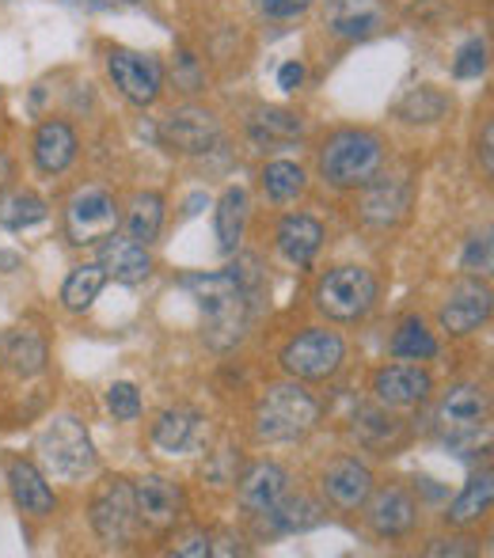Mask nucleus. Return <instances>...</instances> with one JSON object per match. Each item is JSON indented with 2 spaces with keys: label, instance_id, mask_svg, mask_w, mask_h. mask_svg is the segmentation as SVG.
<instances>
[{
  "label": "nucleus",
  "instance_id": "obj_1",
  "mask_svg": "<svg viewBox=\"0 0 494 558\" xmlns=\"http://www.w3.org/2000/svg\"><path fill=\"white\" fill-rule=\"evenodd\" d=\"M183 286L198 301L202 316H206L209 350H232L251 324V296L237 281V274H191V278H183Z\"/></svg>",
  "mask_w": 494,
  "mask_h": 558
},
{
  "label": "nucleus",
  "instance_id": "obj_2",
  "mask_svg": "<svg viewBox=\"0 0 494 558\" xmlns=\"http://www.w3.org/2000/svg\"><path fill=\"white\" fill-rule=\"evenodd\" d=\"M384 168V141L370 130H339L320 148V175L339 191H354Z\"/></svg>",
  "mask_w": 494,
  "mask_h": 558
},
{
  "label": "nucleus",
  "instance_id": "obj_3",
  "mask_svg": "<svg viewBox=\"0 0 494 558\" xmlns=\"http://www.w3.org/2000/svg\"><path fill=\"white\" fill-rule=\"evenodd\" d=\"M320 418V403L301 388V384H274L258 399L255 411V434L263 441H297L304 437Z\"/></svg>",
  "mask_w": 494,
  "mask_h": 558
},
{
  "label": "nucleus",
  "instance_id": "obj_4",
  "mask_svg": "<svg viewBox=\"0 0 494 558\" xmlns=\"http://www.w3.org/2000/svg\"><path fill=\"white\" fill-rule=\"evenodd\" d=\"M38 460H43L50 478L73 483V478H84L96 468V445H92L84 422H76L73 414H61L38 437Z\"/></svg>",
  "mask_w": 494,
  "mask_h": 558
},
{
  "label": "nucleus",
  "instance_id": "obj_5",
  "mask_svg": "<svg viewBox=\"0 0 494 558\" xmlns=\"http://www.w3.org/2000/svg\"><path fill=\"white\" fill-rule=\"evenodd\" d=\"M491 399L480 384H453L437 403V429L453 448H468L487 434Z\"/></svg>",
  "mask_w": 494,
  "mask_h": 558
},
{
  "label": "nucleus",
  "instance_id": "obj_6",
  "mask_svg": "<svg viewBox=\"0 0 494 558\" xmlns=\"http://www.w3.org/2000/svg\"><path fill=\"white\" fill-rule=\"evenodd\" d=\"M376 304V278L365 266H339L316 286V308L327 319L354 324Z\"/></svg>",
  "mask_w": 494,
  "mask_h": 558
},
{
  "label": "nucleus",
  "instance_id": "obj_7",
  "mask_svg": "<svg viewBox=\"0 0 494 558\" xmlns=\"http://www.w3.org/2000/svg\"><path fill=\"white\" fill-rule=\"evenodd\" d=\"M342 357H347V342L327 327H312L281 350V368L293 380H327L342 368Z\"/></svg>",
  "mask_w": 494,
  "mask_h": 558
},
{
  "label": "nucleus",
  "instance_id": "obj_8",
  "mask_svg": "<svg viewBox=\"0 0 494 558\" xmlns=\"http://www.w3.org/2000/svg\"><path fill=\"white\" fill-rule=\"evenodd\" d=\"M107 73H111L115 88H119L133 107H153L164 92L160 61L148 58V53L125 50V46H111V50H107Z\"/></svg>",
  "mask_w": 494,
  "mask_h": 558
},
{
  "label": "nucleus",
  "instance_id": "obj_9",
  "mask_svg": "<svg viewBox=\"0 0 494 558\" xmlns=\"http://www.w3.org/2000/svg\"><path fill=\"white\" fill-rule=\"evenodd\" d=\"M115 228H119V202L104 186H84V191L73 194L65 214V232L76 247L107 240V235H115Z\"/></svg>",
  "mask_w": 494,
  "mask_h": 558
},
{
  "label": "nucleus",
  "instance_id": "obj_10",
  "mask_svg": "<svg viewBox=\"0 0 494 558\" xmlns=\"http://www.w3.org/2000/svg\"><path fill=\"white\" fill-rule=\"evenodd\" d=\"M137 506H133V483L111 478L92 501V529L104 544H130L137 532Z\"/></svg>",
  "mask_w": 494,
  "mask_h": 558
},
{
  "label": "nucleus",
  "instance_id": "obj_11",
  "mask_svg": "<svg viewBox=\"0 0 494 558\" xmlns=\"http://www.w3.org/2000/svg\"><path fill=\"white\" fill-rule=\"evenodd\" d=\"M160 141L171 153L202 156L221 141V122L206 107H179L160 122Z\"/></svg>",
  "mask_w": 494,
  "mask_h": 558
},
{
  "label": "nucleus",
  "instance_id": "obj_12",
  "mask_svg": "<svg viewBox=\"0 0 494 558\" xmlns=\"http://www.w3.org/2000/svg\"><path fill=\"white\" fill-rule=\"evenodd\" d=\"M442 327L449 335H472L491 319V289L475 278H465L449 289V301L442 304Z\"/></svg>",
  "mask_w": 494,
  "mask_h": 558
},
{
  "label": "nucleus",
  "instance_id": "obj_13",
  "mask_svg": "<svg viewBox=\"0 0 494 558\" xmlns=\"http://www.w3.org/2000/svg\"><path fill=\"white\" fill-rule=\"evenodd\" d=\"M133 506H137V521L148 529H171L183 513V494L171 478L145 475L133 483Z\"/></svg>",
  "mask_w": 494,
  "mask_h": 558
},
{
  "label": "nucleus",
  "instance_id": "obj_14",
  "mask_svg": "<svg viewBox=\"0 0 494 558\" xmlns=\"http://www.w3.org/2000/svg\"><path fill=\"white\" fill-rule=\"evenodd\" d=\"M434 391L426 368L419 365H384L373 376V396L381 407H414Z\"/></svg>",
  "mask_w": 494,
  "mask_h": 558
},
{
  "label": "nucleus",
  "instance_id": "obj_15",
  "mask_svg": "<svg viewBox=\"0 0 494 558\" xmlns=\"http://www.w3.org/2000/svg\"><path fill=\"white\" fill-rule=\"evenodd\" d=\"M370 529L376 536L384 539H399L407 536V532L414 529V517H419V509H414V498L403 490V486H384V490L370 494Z\"/></svg>",
  "mask_w": 494,
  "mask_h": 558
},
{
  "label": "nucleus",
  "instance_id": "obj_16",
  "mask_svg": "<svg viewBox=\"0 0 494 558\" xmlns=\"http://www.w3.org/2000/svg\"><path fill=\"white\" fill-rule=\"evenodd\" d=\"M324 494L332 506L339 509H362L365 498L373 494V475L365 463H358L354 456H342V460L327 463L324 471Z\"/></svg>",
  "mask_w": 494,
  "mask_h": 558
},
{
  "label": "nucleus",
  "instance_id": "obj_17",
  "mask_svg": "<svg viewBox=\"0 0 494 558\" xmlns=\"http://www.w3.org/2000/svg\"><path fill=\"white\" fill-rule=\"evenodd\" d=\"M411 209V186L403 179H370L362 194V221L373 228H388L403 221Z\"/></svg>",
  "mask_w": 494,
  "mask_h": 558
},
{
  "label": "nucleus",
  "instance_id": "obj_18",
  "mask_svg": "<svg viewBox=\"0 0 494 558\" xmlns=\"http://www.w3.org/2000/svg\"><path fill=\"white\" fill-rule=\"evenodd\" d=\"M289 490V475L278 468V463H251L240 478V506L255 517H266Z\"/></svg>",
  "mask_w": 494,
  "mask_h": 558
},
{
  "label": "nucleus",
  "instance_id": "obj_19",
  "mask_svg": "<svg viewBox=\"0 0 494 558\" xmlns=\"http://www.w3.org/2000/svg\"><path fill=\"white\" fill-rule=\"evenodd\" d=\"M99 266L107 278L122 281V286H137L153 274V258H148L145 243L122 240V235H107V243L99 247Z\"/></svg>",
  "mask_w": 494,
  "mask_h": 558
},
{
  "label": "nucleus",
  "instance_id": "obj_20",
  "mask_svg": "<svg viewBox=\"0 0 494 558\" xmlns=\"http://www.w3.org/2000/svg\"><path fill=\"white\" fill-rule=\"evenodd\" d=\"M8 486H12L15 506H20L23 513H31V517H50L53 506H58V498H53L46 475L31 460H12V463H8Z\"/></svg>",
  "mask_w": 494,
  "mask_h": 558
},
{
  "label": "nucleus",
  "instance_id": "obj_21",
  "mask_svg": "<svg viewBox=\"0 0 494 558\" xmlns=\"http://www.w3.org/2000/svg\"><path fill=\"white\" fill-rule=\"evenodd\" d=\"M202 434V414L191 407H168L160 418L153 422V445L168 456H183L198 445Z\"/></svg>",
  "mask_w": 494,
  "mask_h": 558
},
{
  "label": "nucleus",
  "instance_id": "obj_22",
  "mask_svg": "<svg viewBox=\"0 0 494 558\" xmlns=\"http://www.w3.org/2000/svg\"><path fill=\"white\" fill-rule=\"evenodd\" d=\"M73 160H76L73 125L61 122V118H50V122L38 125V133H35V163H38V171H46V175H58V171H65Z\"/></svg>",
  "mask_w": 494,
  "mask_h": 558
},
{
  "label": "nucleus",
  "instance_id": "obj_23",
  "mask_svg": "<svg viewBox=\"0 0 494 558\" xmlns=\"http://www.w3.org/2000/svg\"><path fill=\"white\" fill-rule=\"evenodd\" d=\"M0 365H8L20 376H38L46 368V342L27 327L4 331L0 335Z\"/></svg>",
  "mask_w": 494,
  "mask_h": 558
},
{
  "label": "nucleus",
  "instance_id": "obj_24",
  "mask_svg": "<svg viewBox=\"0 0 494 558\" xmlns=\"http://www.w3.org/2000/svg\"><path fill=\"white\" fill-rule=\"evenodd\" d=\"M320 243H324V228H320L316 217H286V221L278 225V251L289 258V263L297 266H309L312 258H316Z\"/></svg>",
  "mask_w": 494,
  "mask_h": 558
},
{
  "label": "nucleus",
  "instance_id": "obj_25",
  "mask_svg": "<svg viewBox=\"0 0 494 558\" xmlns=\"http://www.w3.org/2000/svg\"><path fill=\"white\" fill-rule=\"evenodd\" d=\"M384 23V12L376 0H332L327 27L339 38H365Z\"/></svg>",
  "mask_w": 494,
  "mask_h": 558
},
{
  "label": "nucleus",
  "instance_id": "obj_26",
  "mask_svg": "<svg viewBox=\"0 0 494 558\" xmlns=\"http://www.w3.org/2000/svg\"><path fill=\"white\" fill-rule=\"evenodd\" d=\"M449 111H453V99L445 96L442 88H434V84H422V88H411L399 99L396 118H403V122H411V125H434Z\"/></svg>",
  "mask_w": 494,
  "mask_h": 558
},
{
  "label": "nucleus",
  "instance_id": "obj_27",
  "mask_svg": "<svg viewBox=\"0 0 494 558\" xmlns=\"http://www.w3.org/2000/svg\"><path fill=\"white\" fill-rule=\"evenodd\" d=\"M248 225V191L244 186H229L217 202V243H221L225 255H232L244 235Z\"/></svg>",
  "mask_w": 494,
  "mask_h": 558
},
{
  "label": "nucleus",
  "instance_id": "obj_28",
  "mask_svg": "<svg viewBox=\"0 0 494 558\" xmlns=\"http://www.w3.org/2000/svg\"><path fill=\"white\" fill-rule=\"evenodd\" d=\"M491 501H494V475L491 471H483V475H475L472 483L460 490V498L449 506V524H457V529H465V524H472V521H480V517H487V509H491Z\"/></svg>",
  "mask_w": 494,
  "mask_h": 558
},
{
  "label": "nucleus",
  "instance_id": "obj_29",
  "mask_svg": "<svg viewBox=\"0 0 494 558\" xmlns=\"http://www.w3.org/2000/svg\"><path fill=\"white\" fill-rule=\"evenodd\" d=\"M251 137L258 141V145H289V141H297L304 133L301 118L289 114V111H278V107H263V111H255L251 118Z\"/></svg>",
  "mask_w": 494,
  "mask_h": 558
},
{
  "label": "nucleus",
  "instance_id": "obj_30",
  "mask_svg": "<svg viewBox=\"0 0 494 558\" xmlns=\"http://www.w3.org/2000/svg\"><path fill=\"white\" fill-rule=\"evenodd\" d=\"M46 217H50V206L31 191H15V194H8V198H0V225H4L8 232L35 228V225H43Z\"/></svg>",
  "mask_w": 494,
  "mask_h": 558
},
{
  "label": "nucleus",
  "instance_id": "obj_31",
  "mask_svg": "<svg viewBox=\"0 0 494 558\" xmlns=\"http://www.w3.org/2000/svg\"><path fill=\"white\" fill-rule=\"evenodd\" d=\"M107 286V274L104 266H76L73 274L65 278V286H61V301H65L69 312H88L92 304H96L99 289Z\"/></svg>",
  "mask_w": 494,
  "mask_h": 558
},
{
  "label": "nucleus",
  "instance_id": "obj_32",
  "mask_svg": "<svg viewBox=\"0 0 494 558\" xmlns=\"http://www.w3.org/2000/svg\"><path fill=\"white\" fill-rule=\"evenodd\" d=\"M160 228H164V198L153 191L137 194L130 214H125V232H130V240L153 243L156 235H160Z\"/></svg>",
  "mask_w": 494,
  "mask_h": 558
},
{
  "label": "nucleus",
  "instance_id": "obj_33",
  "mask_svg": "<svg viewBox=\"0 0 494 558\" xmlns=\"http://www.w3.org/2000/svg\"><path fill=\"white\" fill-rule=\"evenodd\" d=\"M304 168L293 160H270L263 168V191L270 202H293L304 194Z\"/></svg>",
  "mask_w": 494,
  "mask_h": 558
},
{
  "label": "nucleus",
  "instance_id": "obj_34",
  "mask_svg": "<svg viewBox=\"0 0 494 558\" xmlns=\"http://www.w3.org/2000/svg\"><path fill=\"white\" fill-rule=\"evenodd\" d=\"M266 517H274V524H278L281 532H309L324 521V506H320L316 498L297 494V498H281Z\"/></svg>",
  "mask_w": 494,
  "mask_h": 558
},
{
  "label": "nucleus",
  "instance_id": "obj_35",
  "mask_svg": "<svg viewBox=\"0 0 494 558\" xmlns=\"http://www.w3.org/2000/svg\"><path fill=\"white\" fill-rule=\"evenodd\" d=\"M391 353L403 361H430L437 353V342H434V335L426 331V324L411 316L396 327V335H391Z\"/></svg>",
  "mask_w": 494,
  "mask_h": 558
},
{
  "label": "nucleus",
  "instance_id": "obj_36",
  "mask_svg": "<svg viewBox=\"0 0 494 558\" xmlns=\"http://www.w3.org/2000/svg\"><path fill=\"white\" fill-rule=\"evenodd\" d=\"M171 84H176V92H183V96L206 92V69H202V61L194 58L191 50L176 53V61H171Z\"/></svg>",
  "mask_w": 494,
  "mask_h": 558
},
{
  "label": "nucleus",
  "instance_id": "obj_37",
  "mask_svg": "<svg viewBox=\"0 0 494 558\" xmlns=\"http://www.w3.org/2000/svg\"><path fill=\"white\" fill-rule=\"evenodd\" d=\"M487 73V43L483 38H468L453 58V76L457 81H480Z\"/></svg>",
  "mask_w": 494,
  "mask_h": 558
},
{
  "label": "nucleus",
  "instance_id": "obj_38",
  "mask_svg": "<svg viewBox=\"0 0 494 558\" xmlns=\"http://www.w3.org/2000/svg\"><path fill=\"white\" fill-rule=\"evenodd\" d=\"M358 437H362L365 445H384V441H391V437L399 434V422L391 418V414H384V411H373V407H365V411H358Z\"/></svg>",
  "mask_w": 494,
  "mask_h": 558
},
{
  "label": "nucleus",
  "instance_id": "obj_39",
  "mask_svg": "<svg viewBox=\"0 0 494 558\" xmlns=\"http://www.w3.org/2000/svg\"><path fill=\"white\" fill-rule=\"evenodd\" d=\"M107 411H111L119 422H133L141 414V391L125 380L111 384V388H107Z\"/></svg>",
  "mask_w": 494,
  "mask_h": 558
},
{
  "label": "nucleus",
  "instance_id": "obj_40",
  "mask_svg": "<svg viewBox=\"0 0 494 558\" xmlns=\"http://www.w3.org/2000/svg\"><path fill=\"white\" fill-rule=\"evenodd\" d=\"M460 266H465L468 274H491V235H475V240L468 243Z\"/></svg>",
  "mask_w": 494,
  "mask_h": 558
},
{
  "label": "nucleus",
  "instance_id": "obj_41",
  "mask_svg": "<svg viewBox=\"0 0 494 558\" xmlns=\"http://www.w3.org/2000/svg\"><path fill=\"white\" fill-rule=\"evenodd\" d=\"M171 551L183 555V558H206V555H214V539H209L206 532H186V536L176 539Z\"/></svg>",
  "mask_w": 494,
  "mask_h": 558
},
{
  "label": "nucleus",
  "instance_id": "obj_42",
  "mask_svg": "<svg viewBox=\"0 0 494 558\" xmlns=\"http://www.w3.org/2000/svg\"><path fill=\"white\" fill-rule=\"evenodd\" d=\"M312 8V0H263V15L270 20H297Z\"/></svg>",
  "mask_w": 494,
  "mask_h": 558
},
{
  "label": "nucleus",
  "instance_id": "obj_43",
  "mask_svg": "<svg viewBox=\"0 0 494 558\" xmlns=\"http://www.w3.org/2000/svg\"><path fill=\"white\" fill-rule=\"evenodd\" d=\"M301 84H304V65L301 61H286V65L278 69V88L289 96V92H297Z\"/></svg>",
  "mask_w": 494,
  "mask_h": 558
},
{
  "label": "nucleus",
  "instance_id": "obj_44",
  "mask_svg": "<svg viewBox=\"0 0 494 558\" xmlns=\"http://www.w3.org/2000/svg\"><path fill=\"white\" fill-rule=\"evenodd\" d=\"M426 555H475V547H468V539H434Z\"/></svg>",
  "mask_w": 494,
  "mask_h": 558
},
{
  "label": "nucleus",
  "instance_id": "obj_45",
  "mask_svg": "<svg viewBox=\"0 0 494 558\" xmlns=\"http://www.w3.org/2000/svg\"><path fill=\"white\" fill-rule=\"evenodd\" d=\"M69 4L84 8V12H115V8H125L130 0H69Z\"/></svg>",
  "mask_w": 494,
  "mask_h": 558
},
{
  "label": "nucleus",
  "instance_id": "obj_46",
  "mask_svg": "<svg viewBox=\"0 0 494 558\" xmlns=\"http://www.w3.org/2000/svg\"><path fill=\"white\" fill-rule=\"evenodd\" d=\"M491 148H494V125L487 122V125H483V145H480V153H483V171H487V175H491V171H494Z\"/></svg>",
  "mask_w": 494,
  "mask_h": 558
},
{
  "label": "nucleus",
  "instance_id": "obj_47",
  "mask_svg": "<svg viewBox=\"0 0 494 558\" xmlns=\"http://www.w3.org/2000/svg\"><path fill=\"white\" fill-rule=\"evenodd\" d=\"M23 266V258L15 255V251H0V274H12V270H20Z\"/></svg>",
  "mask_w": 494,
  "mask_h": 558
},
{
  "label": "nucleus",
  "instance_id": "obj_48",
  "mask_svg": "<svg viewBox=\"0 0 494 558\" xmlns=\"http://www.w3.org/2000/svg\"><path fill=\"white\" fill-rule=\"evenodd\" d=\"M8 183H12V160H8V156L0 153V191H4Z\"/></svg>",
  "mask_w": 494,
  "mask_h": 558
}]
</instances>
